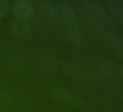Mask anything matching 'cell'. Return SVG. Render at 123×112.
<instances>
[{"instance_id":"cell-2","label":"cell","mask_w":123,"mask_h":112,"mask_svg":"<svg viewBox=\"0 0 123 112\" xmlns=\"http://www.w3.org/2000/svg\"><path fill=\"white\" fill-rule=\"evenodd\" d=\"M32 5L26 0H20L15 2L14 5V14L20 21L28 19L32 14Z\"/></svg>"},{"instance_id":"cell-3","label":"cell","mask_w":123,"mask_h":112,"mask_svg":"<svg viewBox=\"0 0 123 112\" xmlns=\"http://www.w3.org/2000/svg\"><path fill=\"white\" fill-rule=\"evenodd\" d=\"M85 7L92 16L101 21H106L108 20V15L106 11L101 7L98 4L93 2H86Z\"/></svg>"},{"instance_id":"cell-1","label":"cell","mask_w":123,"mask_h":112,"mask_svg":"<svg viewBox=\"0 0 123 112\" xmlns=\"http://www.w3.org/2000/svg\"><path fill=\"white\" fill-rule=\"evenodd\" d=\"M101 40L104 44L109 47L113 51L123 53V46L121 39L113 32L101 28L98 31Z\"/></svg>"},{"instance_id":"cell-6","label":"cell","mask_w":123,"mask_h":112,"mask_svg":"<svg viewBox=\"0 0 123 112\" xmlns=\"http://www.w3.org/2000/svg\"><path fill=\"white\" fill-rule=\"evenodd\" d=\"M14 30L16 31V34H18L19 36H24V34L25 35L27 28L25 25H22L21 23H16L14 26Z\"/></svg>"},{"instance_id":"cell-4","label":"cell","mask_w":123,"mask_h":112,"mask_svg":"<svg viewBox=\"0 0 123 112\" xmlns=\"http://www.w3.org/2000/svg\"><path fill=\"white\" fill-rule=\"evenodd\" d=\"M111 9L114 14L119 18L123 24V1L111 2Z\"/></svg>"},{"instance_id":"cell-5","label":"cell","mask_w":123,"mask_h":112,"mask_svg":"<svg viewBox=\"0 0 123 112\" xmlns=\"http://www.w3.org/2000/svg\"><path fill=\"white\" fill-rule=\"evenodd\" d=\"M10 4L6 0H0V18L4 17L9 10Z\"/></svg>"}]
</instances>
